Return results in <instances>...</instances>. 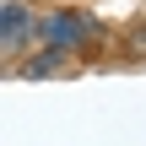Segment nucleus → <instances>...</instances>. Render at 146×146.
Instances as JSON below:
<instances>
[{
  "mask_svg": "<svg viewBox=\"0 0 146 146\" xmlns=\"http://www.w3.org/2000/svg\"><path fill=\"white\" fill-rule=\"evenodd\" d=\"M65 65H70V54H60V49H38L33 60L16 65V76H60Z\"/></svg>",
  "mask_w": 146,
  "mask_h": 146,
  "instance_id": "f03ea898",
  "label": "nucleus"
},
{
  "mask_svg": "<svg viewBox=\"0 0 146 146\" xmlns=\"http://www.w3.org/2000/svg\"><path fill=\"white\" fill-rule=\"evenodd\" d=\"M43 49H60V54H81V38H98V22L81 16V11H54V16H38V33H33Z\"/></svg>",
  "mask_w": 146,
  "mask_h": 146,
  "instance_id": "f257e3e1",
  "label": "nucleus"
}]
</instances>
